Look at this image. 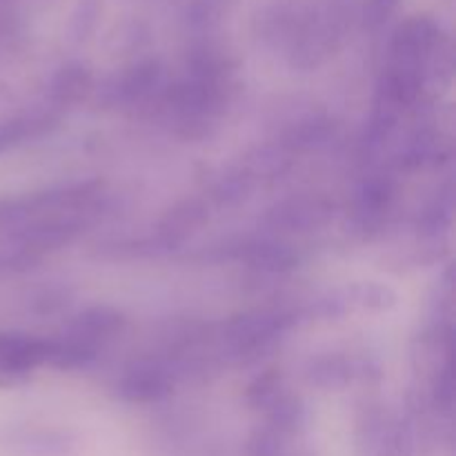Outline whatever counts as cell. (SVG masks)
Instances as JSON below:
<instances>
[{"mask_svg": "<svg viewBox=\"0 0 456 456\" xmlns=\"http://www.w3.org/2000/svg\"><path fill=\"white\" fill-rule=\"evenodd\" d=\"M208 221V205L200 199H187L169 209L159 225V240L165 248L183 243L190 239L203 223Z\"/></svg>", "mask_w": 456, "mask_h": 456, "instance_id": "cell-8", "label": "cell"}, {"mask_svg": "<svg viewBox=\"0 0 456 456\" xmlns=\"http://www.w3.org/2000/svg\"><path fill=\"white\" fill-rule=\"evenodd\" d=\"M94 87L92 71L80 62H69V65L61 67L56 76L49 85V96L58 105H76V102L85 101Z\"/></svg>", "mask_w": 456, "mask_h": 456, "instance_id": "cell-10", "label": "cell"}, {"mask_svg": "<svg viewBox=\"0 0 456 456\" xmlns=\"http://www.w3.org/2000/svg\"><path fill=\"white\" fill-rule=\"evenodd\" d=\"M395 203V183L387 176H370L359 187L354 200V221L363 232H374L383 225Z\"/></svg>", "mask_w": 456, "mask_h": 456, "instance_id": "cell-6", "label": "cell"}, {"mask_svg": "<svg viewBox=\"0 0 456 456\" xmlns=\"http://www.w3.org/2000/svg\"><path fill=\"white\" fill-rule=\"evenodd\" d=\"M52 341L25 332H0V379H20L49 363Z\"/></svg>", "mask_w": 456, "mask_h": 456, "instance_id": "cell-3", "label": "cell"}, {"mask_svg": "<svg viewBox=\"0 0 456 456\" xmlns=\"http://www.w3.org/2000/svg\"><path fill=\"white\" fill-rule=\"evenodd\" d=\"M283 395H285L283 379H281L279 372L270 370V372L258 377L254 383H249L245 399H248L249 405H254V408L270 410Z\"/></svg>", "mask_w": 456, "mask_h": 456, "instance_id": "cell-14", "label": "cell"}, {"mask_svg": "<svg viewBox=\"0 0 456 456\" xmlns=\"http://www.w3.org/2000/svg\"><path fill=\"white\" fill-rule=\"evenodd\" d=\"M332 216V203L321 196H294L270 208L265 225L276 232H314L328 225Z\"/></svg>", "mask_w": 456, "mask_h": 456, "instance_id": "cell-2", "label": "cell"}, {"mask_svg": "<svg viewBox=\"0 0 456 456\" xmlns=\"http://www.w3.org/2000/svg\"><path fill=\"white\" fill-rule=\"evenodd\" d=\"M49 118H13L0 123V154L22 145L29 138L40 136L47 129Z\"/></svg>", "mask_w": 456, "mask_h": 456, "instance_id": "cell-13", "label": "cell"}, {"mask_svg": "<svg viewBox=\"0 0 456 456\" xmlns=\"http://www.w3.org/2000/svg\"><path fill=\"white\" fill-rule=\"evenodd\" d=\"M334 305L346 307H361V310L372 312H386L396 305V292L387 288L386 283H377V281H368V283H356L346 289L338 301H332Z\"/></svg>", "mask_w": 456, "mask_h": 456, "instance_id": "cell-11", "label": "cell"}, {"mask_svg": "<svg viewBox=\"0 0 456 456\" xmlns=\"http://www.w3.org/2000/svg\"><path fill=\"white\" fill-rule=\"evenodd\" d=\"M239 258L254 270L270 272V274L294 270L298 263V256L289 245L272 239L248 240V243L240 245Z\"/></svg>", "mask_w": 456, "mask_h": 456, "instance_id": "cell-9", "label": "cell"}, {"mask_svg": "<svg viewBox=\"0 0 456 456\" xmlns=\"http://www.w3.org/2000/svg\"><path fill=\"white\" fill-rule=\"evenodd\" d=\"M396 0H372V3L368 4V12H365V18H368L370 22H381L383 18H387V13L395 9Z\"/></svg>", "mask_w": 456, "mask_h": 456, "instance_id": "cell-16", "label": "cell"}, {"mask_svg": "<svg viewBox=\"0 0 456 456\" xmlns=\"http://www.w3.org/2000/svg\"><path fill=\"white\" fill-rule=\"evenodd\" d=\"M354 365L346 356H323V359L314 361L310 370L312 383L325 387V390H341L354 379Z\"/></svg>", "mask_w": 456, "mask_h": 456, "instance_id": "cell-12", "label": "cell"}, {"mask_svg": "<svg viewBox=\"0 0 456 456\" xmlns=\"http://www.w3.org/2000/svg\"><path fill=\"white\" fill-rule=\"evenodd\" d=\"M332 134V123L325 118H310L298 123L292 132L288 134V141L285 147H298V150H307V147H314L325 142Z\"/></svg>", "mask_w": 456, "mask_h": 456, "instance_id": "cell-15", "label": "cell"}, {"mask_svg": "<svg viewBox=\"0 0 456 456\" xmlns=\"http://www.w3.org/2000/svg\"><path fill=\"white\" fill-rule=\"evenodd\" d=\"M123 328L125 316L118 310L107 305H96L76 316L74 323L67 328L65 334L98 354V350L110 341H114L123 332Z\"/></svg>", "mask_w": 456, "mask_h": 456, "instance_id": "cell-5", "label": "cell"}, {"mask_svg": "<svg viewBox=\"0 0 456 456\" xmlns=\"http://www.w3.org/2000/svg\"><path fill=\"white\" fill-rule=\"evenodd\" d=\"M160 83V65L156 61H142L129 67L114 80L105 92V101L111 105H138L154 94Z\"/></svg>", "mask_w": 456, "mask_h": 456, "instance_id": "cell-7", "label": "cell"}, {"mask_svg": "<svg viewBox=\"0 0 456 456\" xmlns=\"http://www.w3.org/2000/svg\"><path fill=\"white\" fill-rule=\"evenodd\" d=\"M288 328L289 319L281 312H248L232 319L223 328V347L230 352V356L245 359L270 347Z\"/></svg>", "mask_w": 456, "mask_h": 456, "instance_id": "cell-1", "label": "cell"}, {"mask_svg": "<svg viewBox=\"0 0 456 456\" xmlns=\"http://www.w3.org/2000/svg\"><path fill=\"white\" fill-rule=\"evenodd\" d=\"M172 370L163 361H138L123 374L118 395L132 403H151L172 392Z\"/></svg>", "mask_w": 456, "mask_h": 456, "instance_id": "cell-4", "label": "cell"}]
</instances>
